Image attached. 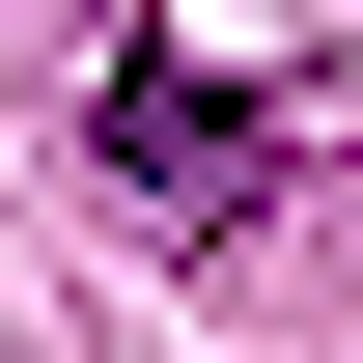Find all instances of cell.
I'll list each match as a JSON object with an SVG mask.
<instances>
[{
	"mask_svg": "<svg viewBox=\"0 0 363 363\" xmlns=\"http://www.w3.org/2000/svg\"><path fill=\"white\" fill-rule=\"evenodd\" d=\"M112 168L168 196V224H252V196H279V112H224V84H168V56H140V84H112Z\"/></svg>",
	"mask_w": 363,
	"mask_h": 363,
	"instance_id": "1",
	"label": "cell"
}]
</instances>
